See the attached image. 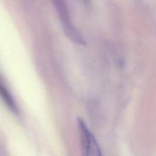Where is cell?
<instances>
[{"mask_svg":"<svg viewBox=\"0 0 156 156\" xmlns=\"http://www.w3.org/2000/svg\"><path fill=\"white\" fill-rule=\"evenodd\" d=\"M56 9L63 29L67 37L75 44L85 46V41L70 19L69 12L65 0H52Z\"/></svg>","mask_w":156,"mask_h":156,"instance_id":"6da1fadb","label":"cell"},{"mask_svg":"<svg viewBox=\"0 0 156 156\" xmlns=\"http://www.w3.org/2000/svg\"><path fill=\"white\" fill-rule=\"evenodd\" d=\"M82 156H102L99 145L85 121L79 118L77 121Z\"/></svg>","mask_w":156,"mask_h":156,"instance_id":"7a4b0ae2","label":"cell"},{"mask_svg":"<svg viewBox=\"0 0 156 156\" xmlns=\"http://www.w3.org/2000/svg\"><path fill=\"white\" fill-rule=\"evenodd\" d=\"M0 97L5 103V104L9 107V108L13 111L14 113H16L18 112V108L16 107V105L12 96L11 94L5 87V85L2 83L0 81Z\"/></svg>","mask_w":156,"mask_h":156,"instance_id":"3957f363","label":"cell"},{"mask_svg":"<svg viewBox=\"0 0 156 156\" xmlns=\"http://www.w3.org/2000/svg\"><path fill=\"white\" fill-rule=\"evenodd\" d=\"M85 1H86V0H85Z\"/></svg>","mask_w":156,"mask_h":156,"instance_id":"277c9868","label":"cell"}]
</instances>
